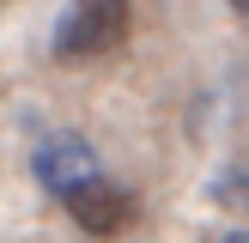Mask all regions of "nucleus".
Instances as JSON below:
<instances>
[{
	"mask_svg": "<svg viewBox=\"0 0 249 243\" xmlns=\"http://www.w3.org/2000/svg\"><path fill=\"white\" fill-rule=\"evenodd\" d=\"M128 0H73L55 24V55L67 61H91V55H109V49L128 43Z\"/></svg>",
	"mask_w": 249,
	"mask_h": 243,
	"instance_id": "1",
	"label": "nucleus"
},
{
	"mask_svg": "<svg viewBox=\"0 0 249 243\" xmlns=\"http://www.w3.org/2000/svg\"><path fill=\"white\" fill-rule=\"evenodd\" d=\"M61 207L73 213V225L79 231H91V237H116V231H128L134 225V194L128 189H116V182L97 170V176H85V182H73L67 194H61Z\"/></svg>",
	"mask_w": 249,
	"mask_h": 243,
	"instance_id": "2",
	"label": "nucleus"
},
{
	"mask_svg": "<svg viewBox=\"0 0 249 243\" xmlns=\"http://www.w3.org/2000/svg\"><path fill=\"white\" fill-rule=\"evenodd\" d=\"M97 176V152L79 140V134H49L43 146H36V182H43L49 194H67L73 182Z\"/></svg>",
	"mask_w": 249,
	"mask_h": 243,
	"instance_id": "3",
	"label": "nucleus"
},
{
	"mask_svg": "<svg viewBox=\"0 0 249 243\" xmlns=\"http://www.w3.org/2000/svg\"><path fill=\"white\" fill-rule=\"evenodd\" d=\"M213 194H219L225 207H249V176H243V170H225V176L213 182Z\"/></svg>",
	"mask_w": 249,
	"mask_h": 243,
	"instance_id": "4",
	"label": "nucleus"
},
{
	"mask_svg": "<svg viewBox=\"0 0 249 243\" xmlns=\"http://www.w3.org/2000/svg\"><path fill=\"white\" fill-rule=\"evenodd\" d=\"M231 12H237V18H243V24H249V0H231Z\"/></svg>",
	"mask_w": 249,
	"mask_h": 243,
	"instance_id": "5",
	"label": "nucleus"
},
{
	"mask_svg": "<svg viewBox=\"0 0 249 243\" xmlns=\"http://www.w3.org/2000/svg\"><path fill=\"white\" fill-rule=\"evenodd\" d=\"M225 243H249V231H231V237H225Z\"/></svg>",
	"mask_w": 249,
	"mask_h": 243,
	"instance_id": "6",
	"label": "nucleus"
},
{
	"mask_svg": "<svg viewBox=\"0 0 249 243\" xmlns=\"http://www.w3.org/2000/svg\"><path fill=\"white\" fill-rule=\"evenodd\" d=\"M0 6H6V0H0Z\"/></svg>",
	"mask_w": 249,
	"mask_h": 243,
	"instance_id": "7",
	"label": "nucleus"
}]
</instances>
